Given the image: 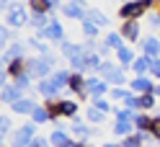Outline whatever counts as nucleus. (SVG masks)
Listing matches in <instances>:
<instances>
[{"mask_svg": "<svg viewBox=\"0 0 160 147\" xmlns=\"http://www.w3.org/2000/svg\"><path fill=\"white\" fill-rule=\"evenodd\" d=\"M21 98H23V91H18L16 83H8V85H3V91H0V101L8 103V106H13L16 101H21Z\"/></svg>", "mask_w": 160, "mask_h": 147, "instance_id": "11", "label": "nucleus"}, {"mask_svg": "<svg viewBox=\"0 0 160 147\" xmlns=\"http://www.w3.org/2000/svg\"><path fill=\"white\" fill-rule=\"evenodd\" d=\"M155 98L160 101V80H158V85H155Z\"/></svg>", "mask_w": 160, "mask_h": 147, "instance_id": "51", "label": "nucleus"}, {"mask_svg": "<svg viewBox=\"0 0 160 147\" xmlns=\"http://www.w3.org/2000/svg\"><path fill=\"white\" fill-rule=\"evenodd\" d=\"M152 124H155V116H150V114H142L139 111L137 114V119H134V126H137V132H152Z\"/></svg>", "mask_w": 160, "mask_h": 147, "instance_id": "21", "label": "nucleus"}, {"mask_svg": "<svg viewBox=\"0 0 160 147\" xmlns=\"http://www.w3.org/2000/svg\"><path fill=\"white\" fill-rule=\"evenodd\" d=\"M155 106H158V98H155V93H145V96H137V111L147 114L150 109H155Z\"/></svg>", "mask_w": 160, "mask_h": 147, "instance_id": "20", "label": "nucleus"}, {"mask_svg": "<svg viewBox=\"0 0 160 147\" xmlns=\"http://www.w3.org/2000/svg\"><path fill=\"white\" fill-rule=\"evenodd\" d=\"M137 132V126H134V121H114V134L116 137H122V140H124V137H132Z\"/></svg>", "mask_w": 160, "mask_h": 147, "instance_id": "18", "label": "nucleus"}, {"mask_svg": "<svg viewBox=\"0 0 160 147\" xmlns=\"http://www.w3.org/2000/svg\"><path fill=\"white\" fill-rule=\"evenodd\" d=\"M150 134L160 142V116H155V124H152V132H150Z\"/></svg>", "mask_w": 160, "mask_h": 147, "instance_id": "49", "label": "nucleus"}, {"mask_svg": "<svg viewBox=\"0 0 160 147\" xmlns=\"http://www.w3.org/2000/svg\"><path fill=\"white\" fill-rule=\"evenodd\" d=\"M18 129H21L23 134H28L31 140H36V137H39V134H36V124H34V121H26V124H21V126H18Z\"/></svg>", "mask_w": 160, "mask_h": 147, "instance_id": "42", "label": "nucleus"}, {"mask_svg": "<svg viewBox=\"0 0 160 147\" xmlns=\"http://www.w3.org/2000/svg\"><path fill=\"white\" fill-rule=\"evenodd\" d=\"M88 21H93L98 28L108 26V18H106V13H103V11H98V8H91V11H88Z\"/></svg>", "mask_w": 160, "mask_h": 147, "instance_id": "28", "label": "nucleus"}, {"mask_svg": "<svg viewBox=\"0 0 160 147\" xmlns=\"http://www.w3.org/2000/svg\"><path fill=\"white\" fill-rule=\"evenodd\" d=\"M31 121H34L36 126H42V124H47V121H52V114L47 111V106H36V111L31 114Z\"/></svg>", "mask_w": 160, "mask_h": 147, "instance_id": "26", "label": "nucleus"}, {"mask_svg": "<svg viewBox=\"0 0 160 147\" xmlns=\"http://www.w3.org/2000/svg\"><path fill=\"white\" fill-rule=\"evenodd\" d=\"M103 147H122V142H108V145H103Z\"/></svg>", "mask_w": 160, "mask_h": 147, "instance_id": "52", "label": "nucleus"}, {"mask_svg": "<svg viewBox=\"0 0 160 147\" xmlns=\"http://www.w3.org/2000/svg\"><path fill=\"white\" fill-rule=\"evenodd\" d=\"M145 134H147V132H134L132 137H124V140H122V147H142Z\"/></svg>", "mask_w": 160, "mask_h": 147, "instance_id": "31", "label": "nucleus"}, {"mask_svg": "<svg viewBox=\"0 0 160 147\" xmlns=\"http://www.w3.org/2000/svg\"><path fill=\"white\" fill-rule=\"evenodd\" d=\"M31 137H28V134H23L21 129H16L13 134H11V142H8V145H11V147H31Z\"/></svg>", "mask_w": 160, "mask_h": 147, "instance_id": "25", "label": "nucleus"}, {"mask_svg": "<svg viewBox=\"0 0 160 147\" xmlns=\"http://www.w3.org/2000/svg\"><path fill=\"white\" fill-rule=\"evenodd\" d=\"M137 114H139V111H132V109H127V106H119V109H114V116H116L119 121H134Z\"/></svg>", "mask_w": 160, "mask_h": 147, "instance_id": "29", "label": "nucleus"}, {"mask_svg": "<svg viewBox=\"0 0 160 147\" xmlns=\"http://www.w3.org/2000/svg\"><path fill=\"white\" fill-rule=\"evenodd\" d=\"M26 57H23V60H13L11 65H8L5 67V72H8V77H11V80H16V77H21L23 72H26Z\"/></svg>", "mask_w": 160, "mask_h": 147, "instance_id": "24", "label": "nucleus"}, {"mask_svg": "<svg viewBox=\"0 0 160 147\" xmlns=\"http://www.w3.org/2000/svg\"><path fill=\"white\" fill-rule=\"evenodd\" d=\"M59 11H62L65 18H72V21H80V23H83L85 18H88V11H91V8L85 5V0H67Z\"/></svg>", "mask_w": 160, "mask_h": 147, "instance_id": "4", "label": "nucleus"}, {"mask_svg": "<svg viewBox=\"0 0 160 147\" xmlns=\"http://www.w3.org/2000/svg\"><path fill=\"white\" fill-rule=\"evenodd\" d=\"M147 26H150V28H160V13L150 11V13H147Z\"/></svg>", "mask_w": 160, "mask_h": 147, "instance_id": "45", "label": "nucleus"}, {"mask_svg": "<svg viewBox=\"0 0 160 147\" xmlns=\"http://www.w3.org/2000/svg\"><path fill=\"white\" fill-rule=\"evenodd\" d=\"M28 11L31 13H49V11H54V8H52L49 0H28Z\"/></svg>", "mask_w": 160, "mask_h": 147, "instance_id": "27", "label": "nucleus"}, {"mask_svg": "<svg viewBox=\"0 0 160 147\" xmlns=\"http://www.w3.org/2000/svg\"><path fill=\"white\" fill-rule=\"evenodd\" d=\"M103 42H106V44H108V47H111L114 52H116V49H122V47H124V36L119 34V31H111V34H108V36L103 39Z\"/></svg>", "mask_w": 160, "mask_h": 147, "instance_id": "35", "label": "nucleus"}, {"mask_svg": "<svg viewBox=\"0 0 160 147\" xmlns=\"http://www.w3.org/2000/svg\"><path fill=\"white\" fill-rule=\"evenodd\" d=\"M129 93V88H111V93H108V98H114V101H124Z\"/></svg>", "mask_w": 160, "mask_h": 147, "instance_id": "43", "label": "nucleus"}, {"mask_svg": "<svg viewBox=\"0 0 160 147\" xmlns=\"http://www.w3.org/2000/svg\"><path fill=\"white\" fill-rule=\"evenodd\" d=\"M3 147H11V145H8V142H3Z\"/></svg>", "mask_w": 160, "mask_h": 147, "instance_id": "54", "label": "nucleus"}, {"mask_svg": "<svg viewBox=\"0 0 160 147\" xmlns=\"http://www.w3.org/2000/svg\"><path fill=\"white\" fill-rule=\"evenodd\" d=\"M111 52H114V49H111V47H108L106 42H98V54H101V57H103V60H106V57H108V54H111Z\"/></svg>", "mask_w": 160, "mask_h": 147, "instance_id": "47", "label": "nucleus"}, {"mask_svg": "<svg viewBox=\"0 0 160 147\" xmlns=\"http://www.w3.org/2000/svg\"><path fill=\"white\" fill-rule=\"evenodd\" d=\"M59 49H62V57H65L67 62H70V60H75V57H80V54H85V49H83V42H80V44L65 42V44L59 47Z\"/></svg>", "mask_w": 160, "mask_h": 147, "instance_id": "16", "label": "nucleus"}, {"mask_svg": "<svg viewBox=\"0 0 160 147\" xmlns=\"http://www.w3.org/2000/svg\"><path fill=\"white\" fill-rule=\"evenodd\" d=\"M23 54H26V44H23V42H13V44H11V47H8L5 52H3L0 62H3V65L8 67L13 60H23Z\"/></svg>", "mask_w": 160, "mask_h": 147, "instance_id": "10", "label": "nucleus"}, {"mask_svg": "<svg viewBox=\"0 0 160 147\" xmlns=\"http://www.w3.org/2000/svg\"><path fill=\"white\" fill-rule=\"evenodd\" d=\"M70 80H72V70H54L52 72V83L62 91V88H70Z\"/></svg>", "mask_w": 160, "mask_h": 147, "instance_id": "19", "label": "nucleus"}, {"mask_svg": "<svg viewBox=\"0 0 160 147\" xmlns=\"http://www.w3.org/2000/svg\"><path fill=\"white\" fill-rule=\"evenodd\" d=\"M150 67H152V57L142 54V57H137V60H134L132 70H134V75H150Z\"/></svg>", "mask_w": 160, "mask_h": 147, "instance_id": "22", "label": "nucleus"}, {"mask_svg": "<svg viewBox=\"0 0 160 147\" xmlns=\"http://www.w3.org/2000/svg\"><path fill=\"white\" fill-rule=\"evenodd\" d=\"M114 54H116V60H119V65H122L124 70H127V67H132V65H134V60H137V57H134V52H132V49H129L127 44H124L122 49H116Z\"/></svg>", "mask_w": 160, "mask_h": 147, "instance_id": "17", "label": "nucleus"}, {"mask_svg": "<svg viewBox=\"0 0 160 147\" xmlns=\"http://www.w3.org/2000/svg\"><path fill=\"white\" fill-rule=\"evenodd\" d=\"M155 80H152V75H134L132 77V83H129V88L137 93V96H145V93H155Z\"/></svg>", "mask_w": 160, "mask_h": 147, "instance_id": "8", "label": "nucleus"}, {"mask_svg": "<svg viewBox=\"0 0 160 147\" xmlns=\"http://www.w3.org/2000/svg\"><path fill=\"white\" fill-rule=\"evenodd\" d=\"M36 91H39V96H42V98H47V101H49V98H59V88L52 83V77L39 80V83H36Z\"/></svg>", "mask_w": 160, "mask_h": 147, "instance_id": "13", "label": "nucleus"}, {"mask_svg": "<svg viewBox=\"0 0 160 147\" xmlns=\"http://www.w3.org/2000/svg\"><path fill=\"white\" fill-rule=\"evenodd\" d=\"M36 106H39L36 101H31V98L23 96L21 101H16V103L11 106V111H13V114H21V116H31V114L36 111Z\"/></svg>", "mask_w": 160, "mask_h": 147, "instance_id": "14", "label": "nucleus"}, {"mask_svg": "<svg viewBox=\"0 0 160 147\" xmlns=\"http://www.w3.org/2000/svg\"><path fill=\"white\" fill-rule=\"evenodd\" d=\"M70 129H72V134L78 137L80 142H88V140H91V134H93V129H91V126H88L85 121H80V119H72Z\"/></svg>", "mask_w": 160, "mask_h": 147, "instance_id": "15", "label": "nucleus"}, {"mask_svg": "<svg viewBox=\"0 0 160 147\" xmlns=\"http://www.w3.org/2000/svg\"><path fill=\"white\" fill-rule=\"evenodd\" d=\"M49 3H52V8H54V11H57V8H62V5H65L62 0H49Z\"/></svg>", "mask_w": 160, "mask_h": 147, "instance_id": "50", "label": "nucleus"}, {"mask_svg": "<svg viewBox=\"0 0 160 147\" xmlns=\"http://www.w3.org/2000/svg\"><path fill=\"white\" fill-rule=\"evenodd\" d=\"M83 49H85V54H96L98 52V42L96 39H83Z\"/></svg>", "mask_w": 160, "mask_h": 147, "instance_id": "44", "label": "nucleus"}, {"mask_svg": "<svg viewBox=\"0 0 160 147\" xmlns=\"http://www.w3.org/2000/svg\"><path fill=\"white\" fill-rule=\"evenodd\" d=\"M26 47H31L34 52H39V57H47L49 54V47H47V42H39V36H31L26 42Z\"/></svg>", "mask_w": 160, "mask_h": 147, "instance_id": "30", "label": "nucleus"}, {"mask_svg": "<svg viewBox=\"0 0 160 147\" xmlns=\"http://www.w3.org/2000/svg\"><path fill=\"white\" fill-rule=\"evenodd\" d=\"M139 52L147 57H160V39L158 36H145L139 42Z\"/></svg>", "mask_w": 160, "mask_h": 147, "instance_id": "12", "label": "nucleus"}, {"mask_svg": "<svg viewBox=\"0 0 160 147\" xmlns=\"http://www.w3.org/2000/svg\"><path fill=\"white\" fill-rule=\"evenodd\" d=\"M28 21H31V18H28V13H26V8L23 5H13L11 11L5 13V26L8 28H21V26H28Z\"/></svg>", "mask_w": 160, "mask_h": 147, "instance_id": "7", "label": "nucleus"}, {"mask_svg": "<svg viewBox=\"0 0 160 147\" xmlns=\"http://www.w3.org/2000/svg\"><path fill=\"white\" fill-rule=\"evenodd\" d=\"M67 140H70V134H67L65 129H54L52 134H49V142H52V147H62Z\"/></svg>", "mask_w": 160, "mask_h": 147, "instance_id": "33", "label": "nucleus"}, {"mask_svg": "<svg viewBox=\"0 0 160 147\" xmlns=\"http://www.w3.org/2000/svg\"><path fill=\"white\" fill-rule=\"evenodd\" d=\"M119 34L124 36V42H134V44L142 42V26H139V21H124L119 26Z\"/></svg>", "mask_w": 160, "mask_h": 147, "instance_id": "9", "label": "nucleus"}, {"mask_svg": "<svg viewBox=\"0 0 160 147\" xmlns=\"http://www.w3.org/2000/svg\"><path fill=\"white\" fill-rule=\"evenodd\" d=\"M11 129H13V121H11V116H0V137H3V140H8Z\"/></svg>", "mask_w": 160, "mask_h": 147, "instance_id": "39", "label": "nucleus"}, {"mask_svg": "<svg viewBox=\"0 0 160 147\" xmlns=\"http://www.w3.org/2000/svg\"><path fill=\"white\" fill-rule=\"evenodd\" d=\"M155 3L152 0H137V3H122L119 5V18L124 21H139L145 13H150V8H152Z\"/></svg>", "mask_w": 160, "mask_h": 147, "instance_id": "2", "label": "nucleus"}, {"mask_svg": "<svg viewBox=\"0 0 160 147\" xmlns=\"http://www.w3.org/2000/svg\"><path fill=\"white\" fill-rule=\"evenodd\" d=\"M54 65H57V57H54V54H47V57H31V60L26 62V72L31 75L34 80H47V77H52Z\"/></svg>", "mask_w": 160, "mask_h": 147, "instance_id": "1", "label": "nucleus"}, {"mask_svg": "<svg viewBox=\"0 0 160 147\" xmlns=\"http://www.w3.org/2000/svg\"><path fill=\"white\" fill-rule=\"evenodd\" d=\"M36 36H39V39H49V42H54V44H59V47L67 42V34H65L59 18H52V23H49L44 31H36Z\"/></svg>", "mask_w": 160, "mask_h": 147, "instance_id": "5", "label": "nucleus"}, {"mask_svg": "<svg viewBox=\"0 0 160 147\" xmlns=\"http://www.w3.org/2000/svg\"><path fill=\"white\" fill-rule=\"evenodd\" d=\"M78 109H80L78 101H65V98H62V116H67V119H75V116H78Z\"/></svg>", "mask_w": 160, "mask_h": 147, "instance_id": "37", "label": "nucleus"}, {"mask_svg": "<svg viewBox=\"0 0 160 147\" xmlns=\"http://www.w3.org/2000/svg\"><path fill=\"white\" fill-rule=\"evenodd\" d=\"M124 3H137V0H124Z\"/></svg>", "mask_w": 160, "mask_h": 147, "instance_id": "53", "label": "nucleus"}, {"mask_svg": "<svg viewBox=\"0 0 160 147\" xmlns=\"http://www.w3.org/2000/svg\"><path fill=\"white\" fill-rule=\"evenodd\" d=\"M80 26H83V34H85V39H98V34H101V28H98L93 21H88V18H85V21L80 23Z\"/></svg>", "mask_w": 160, "mask_h": 147, "instance_id": "36", "label": "nucleus"}, {"mask_svg": "<svg viewBox=\"0 0 160 147\" xmlns=\"http://www.w3.org/2000/svg\"><path fill=\"white\" fill-rule=\"evenodd\" d=\"M31 147H52V142H49V137L44 140V137H36V140L31 142Z\"/></svg>", "mask_w": 160, "mask_h": 147, "instance_id": "48", "label": "nucleus"}, {"mask_svg": "<svg viewBox=\"0 0 160 147\" xmlns=\"http://www.w3.org/2000/svg\"><path fill=\"white\" fill-rule=\"evenodd\" d=\"M49 23H52V16L49 13H31V21H28V26L36 28V31H44Z\"/></svg>", "mask_w": 160, "mask_h": 147, "instance_id": "23", "label": "nucleus"}, {"mask_svg": "<svg viewBox=\"0 0 160 147\" xmlns=\"http://www.w3.org/2000/svg\"><path fill=\"white\" fill-rule=\"evenodd\" d=\"M0 44H3L5 49H8V47H11V44H13V34H11V28H8L5 23H3V26H0Z\"/></svg>", "mask_w": 160, "mask_h": 147, "instance_id": "40", "label": "nucleus"}, {"mask_svg": "<svg viewBox=\"0 0 160 147\" xmlns=\"http://www.w3.org/2000/svg\"><path fill=\"white\" fill-rule=\"evenodd\" d=\"M103 62H106V60H103L98 52H96V54H88V72H101Z\"/></svg>", "mask_w": 160, "mask_h": 147, "instance_id": "34", "label": "nucleus"}, {"mask_svg": "<svg viewBox=\"0 0 160 147\" xmlns=\"http://www.w3.org/2000/svg\"><path fill=\"white\" fill-rule=\"evenodd\" d=\"M101 80H106V83H111L114 88H124V85H129L132 80L127 77V70L122 65H114V62H103V67H101Z\"/></svg>", "mask_w": 160, "mask_h": 147, "instance_id": "3", "label": "nucleus"}, {"mask_svg": "<svg viewBox=\"0 0 160 147\" xmlns=\"http://www.w3.org/2000/svg\"><path fill=\"white\" fill-rule=\"evenodd\" d=\"M150 75L160 80V57H152V67H150Z\"/></svg>", "mask_w": 160, "mask_h": 147, "instance_id": "46", "label": "nucleus"}, {"mask_svg": "<svg viewBox=\"0 0 160 147\" xmlns=\"http://www.w3.org/2000/svg\"><path fill=\"white\" fill-rule=\"evenodd\" d=\"M85 88H88V98H106L108 93V83L106 80H101V75H88L85 77Z\"/></svg>", "mask_w": 160, "mask_h": 147, "instance_id": "6", "label": "nucleus"}, {"mask_svg": "<svg viewBox=\"0 0 160 147\" xmlns=\"http://www.w3.org/2000/svg\"><path fill=\"white\" fill-rule=\"evenodd\" d=\"M91 106H93V109H98V111H103V114L114 111V109H111V103H108L106 98H93V103H91Z\"/></svg>", "mask_w": 160, "mask_h": 147, "instance_id": "41", "label": "nucleus"}, {"mask_svg": "<svg viewBox=\"0 0 160 147\" xmlns=\"http://www.w3.org/2000/svg\"><path fill=\"white\" fill-rule=\"evenodd\" d=\"M31 80H34V77H31V75H28V72H23L21 77H16V80H13V83H16V88H18V91H23V93H26V91H28V88H31Z\"/></svg>", "mask_w": 160, "mask_h": 147, "instance_id": "38", "label": "nucleus"}, {"mask_svg": "<svg viewBox=\"0 0 160 147\" xmlns=\"http://www.w3.org/2000/svg\"><path fill=\"white\" fill-rule=\"evenodd\" d=\"M85 121H91V124H96V126H98V124H103V121H106V114L91 106V109L85 111Z\"/></svg>", "mask_w": 160, "mask_h": 147, "instance_id": "32", "label": "nucleus"}]
</instances>
